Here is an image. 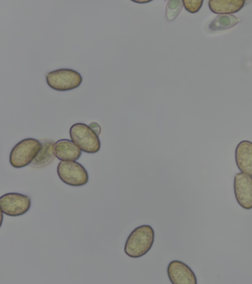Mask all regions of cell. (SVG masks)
<instances>
[{
  "mask_svg": "<svg viewBox=\"0 0 252 284\" xmlns=\"http://www.w3.org/2000/svg\"><path fill=\"white\" fill-rule=\"evenodd\" d=\"M154 240L155 231L151 226L147 224L139 226L127 238L125 253L131 258L142 257L151 249Z\"/></svg>",
  "mask_w": 252,
  "mask_h": 284,
  "instance_id": "obj_1",
  "label": "cell"
},
{
  "mask_svg": "<svg viewBox=\"0 0 252 284\" xmlns=\"http://www.w3.org/2000/svg\"><path fill=\"white\" fill-rule=\"evenodd\" d=\"M41 147L39 141L33 138H26L18 142L12 149L9 155V162L16 168L30 165Z\"/></svg>",
  "mask_w": 252,
  "mask_h": 284,
  "instance_id": "obj_2",
  "label": "cell"
},
{
  "mask_svg": "<svg viewBox=\"0 0 252 284\" xmlns=\"http://www.w3.org/2000/svg\"><path fill=\"white\" fill-rule=\"evenodd\" d=\"M69 135L71 140L86 153H95L100 149L98 136L86 124L77 123L72 125L69 129Z\"/></svg>",
  "mask_w": 252,
  "mask_h": 284,
  "instance_id": "obj_3",
  "label": "cell"
},
{
  "mask_svg": "<svg viewBox=\"0 0 252 284\" xmlns=\"http://www.w3.org/2000/svg\"><path fill=\"white\" fill-rule=\"evenodd\" d=\"M46 80L51 88L58 91H66L79 87L82 82V77L74 70L60 69L47 73Z\"/></svg>",
  "mask_w": 252,
  "mask_h": 284,
  "instance_id": "obj_4",
  "label": "cell"
},
{
  "mask_svg": "<svg viewBox=\"0 0 252 284\" xmlns=\"http://www.w3.org/2000/svg\"><path fill=\"white\" fill-rule=\"evenodd\" d=\"M57 172L60 179L72 186H80L87 183L88 174L80 163L75 161H62L57 166Z\"/></svg>",
  "mask_w": 252,
  "mask_h": 284,
  "instance_id": "obj_5",
  "label": "cell"
},
{
  "mask_svg": "<svg viewBox=\"0 0 252 284\" xmlns=\"http://www.w3.org/2000/svg\"><path fill=\"white\" fill-rule=\"evenodd\" d=\"M31 206L30 198L21 193H7L0 197V211L8 216L22 215L29 210Z\"/></svg>",
  "mask_w": 252,
  "mask_h": 284,
  "instance_id": "obj_6",
  "label": "cell"
},
{
  "mask_svg": "<svg viewBox=\"0 0 252 284\" xmlns=\"http://www.w3.org/2000/svg\"><path fill=\"white\" fill-rule=\"evenodd\" d=\"M234 192L239 205L246 210L252 209V177L244 173L235 175L233 183Z\"/></svg>",
  "mask_w": 252,
  "mask_h": 284,
  "instance_id": "obj_7",
  "label": "cell"
},
{
  "mask_svg": "<svg viewBox=\"0 0 252 284\" xmlns=\"http://www.w3.org/2000/svg\"><path fill=\"white\" fill-rule=\"evenodd\" d=\"M169 280L172 284H197L196 276L186 263L178 260L170 262L167 268Z\"/></svg>",
  "mask_w": 252,
  "mask_h": 284,
  "instance_id": "obj_8",
  "label": "cell"
},
{
  "mask_svg": "<svg viewBox=\"0 0 252 284\" xmlns=\"http://www.w3.org/2000/svg\"><path fill=\"white\" fill-rule=\"evenodd\" d=\"M235 158L239 170L252 176V142L248 140L241 141L236 146Z\"/></svg>",
  "mask_w": 252,
  "mask_h": 284,
  "instance_id": "obj_9",
  "label": "cell"
},
{
  "mask_svg": "<svg viewBox=\"0 0 252 284\" xmlns=\"http://www.w3.org/2000/svg\"><path fill=\"white\" fill-rule=\"evenodd\" d=\"M41 147L38 153L29 165L34 168L45 167L49 165L55 158L54 141L44 139L39 141Z\"/></svg>",
  "mask_w": 252,
  "mask_h": 284,
  "instance_id": "obj_10",
  "label": "cell"
},
{
  "mask_svg": "<svg viewBox=\"0 0 252 284\" xmlns=\"http://www.w3.org/2000/svg\"><path fill=\"white\" fill-rule=\"evenodd\" d=\"M55 155L62 161H75L81 155V150L72 141L68 139H61L55 144Z\"/></svg>",
  "mask_w": 252,
  "mask_h": 284,
  "instance_id": "obj_11",
  "label": "cell"
},
{
  "mask_svg": "<svg viewBox=\"0 0 252 284\" xmlns=\"http://www.w3.org/2000/svg\"><path fill=\"white\" fill-rule=\"evenodd\" d=\"M245 0H210L208 6L214 13L219 15L233 14L244 6Z\"/></svg>",
  "mask_w": 252,
  "mask_h": 284,
  "instance_id": "obj_12",
  "label": "cell"
},
{
  "mask_svg": "<svg viewBox=\"0 0 252 284\" xmlns=\"http://www.w3.org/2000/svg\"><path fill=\"white\" fill-rule=\"evenodd\" d=\"M241 21V18L233 14L219 15L210 22L208 28L212 32L225 31L232 28Z\"/></svg>",
  "mask_w": 252,
  "mask_h": 284,
  "instance_id": "obj_13",
  "label": "cell"
},
{
  "mask_svg": "<svg viewBox=\"0 0 252 284\" xmlns=\"http://www.w3.org/2000/svg\"><path fill=\"white\" fill-rule=\"evenodd\" d=\"M183 7L182 0H170L167 2L165 15L168 21H174L180 13Z\"/></svg>",
  "mask_w": 252,
  "mask_h": 284,
  "instance_id": "obj_14",
  "label": "cell"
},
{
  "mask_svg": "<svg viewBox=\"0 0 252 284\" xmlns=\"http://www.w3.org/2000/svg\"><path fill=\"white\" fill-rule=\"evenodd\" d=\"M183 6L186 10L191 13L197 12L202 6V0H184Z\"/></svg>",
  "mask_w": 252,
  "mask_h": 284,
  "instance_id": "obj_15",
  "label": "cell"
},
{
  "mask_svg": "<svg viewBox=\"0 0 252 284\" xmlns=\"http://www.w3.org/2000/svg\"><path fill=\"white\" fill-rule=\"evenodd\" d=\"M88 125L98 136L100 135L101 128L99 124L95 122H92Z\"/></svg>",
  "mask_w": 252,
  "mask_h": 284,
  "instance_id": "obj_16",
  "label": "cell"
},
{
  "mask_svg": "<svg viewBox=\"0 0 252 284\" xmlns=\"http://www.w3.org/2000/svg\"><path fill=\"white\" fill-rule=\"evenodd\" d=\"M133 1L136 2H138V3H145L147 2H149L150 0H133Z\"/></svg>",
  "mask_w": 252,
  "mask_h": 284,
  "instance_id": "obj_17",
  "label": "cell"
}]
</instances>
